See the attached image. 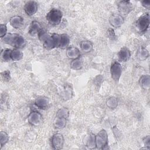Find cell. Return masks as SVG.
I'll use <instances>...</instances> for the list:
<instances>
[{
    "label": "cell",
    "instance_id": "6da1fadb",
    "mask_svg": "<svg viewBox=\"0 0 150 150\" xmlns=\"http://www.w3.org/2000/svg\"><path fill=\"white\" fill-rule=\"evenodd\" d=\"M2 40L4 43L9 45L18 49L23 48L26 44L25 38L16 33H7L2 38Z\"/></svg>",
    "mask_w": 150,
    "mask_h": 150
},
{
    "label": "cell",
    "instance_id": "7a4b0ae2",
    "mask_svg": "<svg viewBox=\"0 0 150 150\" xmlns=\"http://www.w3.org/2000/svg\"><path fill=\"white\" fill-rule=\"evenodd\" d=\"M69 115V110L66 107H62L56 112L54 120V126L57 129H63L66 127L67 120Z\"/></svg>",
    "mask_w": 150,
    "mask_h": 150
},
{
    "label": "cell",
    "instance_id": "3957f363",
    "mask_svg": "<svg viewBox=\"0 0 150 150\" xmlns=\"http://www.w3.org/2000/svg\"><path fill=\"white\" fill-rule=\"evenodd\" d=\"M63 17L62 12L57 8H52L46 14V18L49 24L53 26L60 23Z\"/></svg>",
    "mask_w": 150,
    "mask_h": 150
},
{
    "label": "cell",
    "instance_id": "277c9868",
    "mask_svg": "<svg viewBox=\"0 0 150 150\" xmlns=\"http://www.w3.org/2000/svg\"><path fill=\"white\" fill-rule=\"evenodd\" d=\"M38 36L46 49L50 50L56 47V43L52 35H48L43 29L39 33Z\"/></svg>",
    "mask_w": 150,
    "mask_h": 150
},
{
    "label": "cell",
    "instance_id": "5b68a950",
    "mask_svg": "<svg viewBox=\"0 0 150 150\" xmlns=\"http://www.w3.org/2000/svg\"><path fill=\"white\" fill-rule=\"evenodd\" d=\"M108 137L107 131L103 129L96 135V148L99 149H108Z\"/></svg>",
    "mask_w": 150,
    "mask_h": 150
},
{
    "label": "cell",
    "instance_id": "8992f818",
    "mask_svg": "<svg viewBox=\"0 0 150 150\" xmlns=\"http://www.w3.org/2000/svg\"><path fill=\"white\" fill-rule=\"evenodd\" d=\"M149 15L148 13H145L142 15L136 21L135 26L137 31L139 33L145 32L149 26Z\"/></svg>",
    "mask_w": 150,
    "mask_h": 150
},
{
    "label": "cell",
    "instance_id": "52a82bcc",
    "mask_svg": "<svg viewBox=\"0 0 150 150\" xmlns=\"http://www.w3.org/2000/svg\"><path fill=\"white\" fill-rule=\"evenodd\" d=\"M52 36L54 40L56 47L62 49H67L70 43V37L66 33H62L61 35L57 33H53Z\"/></svg>",
    "mask_w": 150,
    "mask_h": 150
},
{
    "label": "cell",
    "instance_id": "ba28073f",
    "mask_svg": "<svg viewBox=\"0 0 150 150\" xmlns=\"http://www.w3.org/2000/svg\"><path fill=\"white\" fill-rule=\"evenodd\" d=\"M117 8L119 14L125 16L129 14L133 9V5L129 1H120L117 3Z\"/></svg>",
    "mask_w": 150,
    "mask_h": 150
},
{
    "label": "cell",
    "instance_id": "9c48e42d",
    "mask_svg": "<svg viewBox=\"0 0 150 150\" xmlns=\"http://www.w3.org/2000/svg\"><path fill=\"white\" fill-rule=\"evenodd\" d=\"M122 71V67L120 62L115 61L114 62L110 67V74L112 79L118 82L121 76Z\"/></svg>",
    "mask_w": 150,
    "mask_h": 150
},
{
    "label": "cell",
    "instance_id": "30bf717a",
    "mask_svg": "<svg viewBox=\"0 0 150 150\" xmlns=\"http://www.w3.org/2000/svg\"><path fill=\"white\" fill-rule=\"evenodd\" d=\"M27 121L31 125L37 127L42 122V115L38 111H31L27 117Z\"/></svg>",
    "mask_w": 150,
    "mask_h": 150
},
{
    "label": "cell",
    "instance_id": "8fae6325",
    "mask_svg": "<svg viewBox=\"0 0 150 150\" xmlns=\"http://www.w3.org/2000/svg\"><path fill=\"white\" fill-rule=\"evenodd\" d=\"M64 137L62 134L56 133L54 134L51 139V144L53 149H61L64 145Z\"/></svg>",
    "mask_w": 150,
    "mask_h": 150
},
{
    "label": "cell",
    "instance_id": "7c38bea8",
    "mask_svg": "<svg viewBox=\"0 0 150 150\" xmlns=\"http://www.w3.org/2000/svg\"><path fill=\"white\" fill-rule=\"evenodd\" d=\"M108 22L113 28H118L123 25L124 19L123 16L119 13H113L110 16Z\"/></svg>",
    "mask_w": 150,
    "mask_h": 150
},
{
    "label": "cell",
    "instance_id": "4fadbf2b",
    "mask_svg": "<svg viewBox=\"0 0 150 150\" xmlns=\"http://www.w3.org/2000/svg\"><path fill=\"white\" fill-rule=\"evenodd\" d=\"M38 4L36 1H29L26 2L23 9L26 14L28 16H33L38 11Z\"/></svg>",
    "mask_w": 150,
    "mask_h": 150
},
{
    "label": "cell",
    "instance_id": "5bb4252c",
    "mask_svg": "<svg viewBox=\"0 0 150 150\" xmlns=\"http://www.w3.org/2000/svg\"><path fill=\"white\" fill-rule=\"evenodd\" d=\"M66 56L72 60H74V59H79L80 56V52L79 50V49L74 46H69L67 49H66Z\"/></svg>",
    "mask_w": 150,
    "mask_h": 150
},
{
    "label": "cell",
    "instance_id": "9a60e30c",
    "mask_svg": "<svg viewBox=\"0 0 150 150\" xmlns=\"http://www.w3.org/2000/svg\"><path fill=\"white\" fill-rule=\"evenodd\" d=\"M49 99L46 97H39L35 100V105L41 110H46L49 107Z\"/></svg>",
    "mask_w": 150,
    "mask_h": 150
},
{
    "label": "cell",
    "instance_id": "2e32d148",
    "mask_svg": "<svg viewBox=\"0 0 150 150\" xmlns=\"http://www.w3.org/2000/svg\"><path fill=\"white\" fill-rule=\"evenodd\" d=\"M118 57L120 62H126L131 57V52L127 47H123L118 52Z\"/></svg>",
    "mask_w": 150,
    "mask_h": 150
},
{
    "label": "cell",
    "instance_id": "e0dca14e",
    "mask_svg": "<svg viewBox=\"0 0 150 150\" xmlns=\"http://www.w3.org/2000/svg\"><path fill=\"white\" fill-rule=\"evenodd\" d=\"M9 23L11 26L16 29H20L23 25V19L19 15H14L9 19Z\"/></svg>",
    "mask_w": 150,
    "mask_h": 150
},
{
    "label": "cell",
    "instance_id": "ac0fdd59",
    "mask_svg": "<svg viewBox=\"0 0 150 150\" xmlns=\"http://www.w3.org/2000/svg\"><path fill=\"white\" fill-rule=\"evenodd\" d=\"M42 29V26L39 22L36 21H33L29 25L28 32L31 36H35L36 35H38Z\"/></svg>",
    "mask_w": 150,
    "mask_h": 150
},
{
    "label": "cell",
    "instance_id": "d6986e66",
    "mask_svg": "<svg viewBox=\"0 0 150 150\" xmlns=\"http://www.w3.org/2000/svg\"><path fill=\"white\" fill-rule=\"evenodd\" d=\"M139 84L140 86L144 90H148L150 88V76L149 74L142 75L139 80Z\"/></svg>",
    "mask_w": 150,
    "mask_h": 150
},
{
    "label": "cell",
    "instance_id": "ffe728a7",
    "mask_svg": "<svg viewBox=\"0 0 150 150\" xmlns=\"http://www.w3.org/2000/svg\"><path fill=\"white\" fill-rule=\"evenodd\" d=\"M149 57V52L148 50L144 47H140L137 52V57L140 61L145 60Z\"/></svg>",
    "mask_w": 150,
    "mask_h": 150
},
{
    "label": "cell",
    "instance_id": "44dd1931",
    "mask_svg": "<svg viewBox=\"0 0 150 150\" xmlns=\"http://www.w3.org/2000/svg\"><path fill=\"white\" fill-rule=\"evenodd\" d=\"M80 46L81 50L84 53H89L91 52L93 49V43L91 41L87 40L81 41L80 44Z\"/></svg>",
    "mask_w": 150,
    "mask_h": 150
},
{
    "label": "cell",
    "instance_id": "7402d4cb",
    "mask_svg": "<svg viewBox=\"0 0 150 150\" xmlns=\"http://www.w3.org/2000/svg\"><path fill=\"white\" fill-rule=\"evenodd\" d=\"M86 145L88 149H94L96 148V135L93 134H90L86 139Z\"/></svg>",
    "mask_w": 150,
    "mask_h": 150
},
{
    "label": "cell",
    "instance_id": "603a6c76",
    "mask_svg": "<svg viewBox=\"0 0 150 150\" xmlns=\"http://www.w3.org/2000/svg\"><path fill=\"white\" fill-rule=\"evenodd\" d=\"M23 53L18 49L12 50L11 52V60L13 61H19L23 58Z\"/></svg>",
    "mask_w": 150,
    "mask_h": 150
},
{
    "label": "cell",
    "instance_id": "cb8c5ba5",
    "mask_svg": "<svg viewBox=\"0 0 150 150\" xmlns=\"http://www.w3.org/2000/svg\"><path fill=\"white\" fill-rule=\"evenodd\" d=\"M12 50L9 49H5L2 50L1 53V59L4 62H8L11 60Z\"/></svg>",
    "mask_w": 150,
    "mask_h": 150
},
{
    "label": "cell",
    "instance_id": "d4e9b609",
    "mask_svg": "<svg viewBox=\"0 0 150 150\" xmlns=\"http://www.w3.org/2000/svg\"><path fill=\"white\" fill-rule=\"evenodd\" d=\"M106 105L108 108L111 109L115 108L118 105L117 98L115 97H109L106 101Z\"/></svg>",
    "mask_w": 150,
    "mask_h": 150
},
{
    "label": "cell",
    "instance_id": "484cf974",
    "mask_svg": "<svg viewBox=\"0 0 150 150\" xmlns=\"http://www.w3.org/2000/svg\"><path fill=\"white\" fill-rule=\"evenodd\" d=\"M83 67V63L79 59L72 60L70 63V67L75 70H79Z\"/></svg>",
    "mask_w": 150,
    "mask_h": 150
},
{
    "label": "cell",
    "instance_id": "4316f807",
    "mask_svg": "<svg viewBox=\"0 0 150 150\" xmlns=\"http://www.w3.org/2000/svg\"><path fill=\"white\" fill-rule=\"evenodd\" d=\"M9 139V137L6 132L2 131H1V133H0V145H1L0 149H1L2 146L4 145H5L8 142Z\"/></svg>",
    "mask_w": 150,
    "mask_h": 150
},
{
    "label": "cell",
    "instance_id": "83f0119b",
    "mask_svg": "<svg viewBox=\"0 0 150 150\" xmlns=\"http://www.w3.org/2000/svg\"><path fill=\"white\" fill-rule=\"evenodd\" d=\"M62 94H63V97L64 100H68L71 98L73 94V91L70 87L66 86V87H64L62 92Z\"/></svg>",
    "mask_w": 150,
    "mask_h": 150
},
{
    "label": "cell",
    "instance_id": "f1b7e54d",
    "mask_svg": "<svg viewBox=\"0 0 150 150\" xmlns=\"http://www.w3.org/2000/svg\"><path fill=\"white\" fill-rule=\"evenodd\" d=\"M1 76L2 79L5 81H8L11 79V73L8 70L2 71L1 73Z\"/></svg>",
    "mask_w": 150,
    "mask_h": 150
},
{
    "label": "cell",
    "instance_id": "f546056e",
    "mask_svg": "<svg viewBox=\"0 0 150 150\" xmlns=\"http://www.w3.org/2000/svg\"><path fill=\"white\" fill-rule=\"evenodd\" d=\"M7 34V26L6 24L1 23L0 25V37L4 38Z\"/></svg>",
    "mask_w": 150,
    "mask_h": 150
},
{
    "label": "cell",
    "instance_id": "4dcf8cb0",
    "mask_svg": "<svg viewBox=\"0 0 150 150\" xmlns=\"http://www.w3.org/2000/svg\"><path fill=\"white\" fill-rule=\"evenodd\" d=\"M143 142L145 146V149H149L150 148V137H149V135H147L144 138Z\"/></svg>",
    "mask_w": 150,
    "mask_h": 150
},
{
    "label": "cell",
    "instance_id": "1f68e13d",
    "mask_svg": "<svg viewBox=\"0 0 150 150\" xmlns=\"http://www.w3.org/2000/svg\"><path fill=\"white\" fill-rule=\"evenodd\" d=\"M142 5L146 9H149L150 8V1L147 0V1H143L141 2Z\"/></svg>",
    "mask_w": 150,
    "mask_h": 150
},
{
    "label": "cell",
    "instance_id": "d6a6232c",
    "mask_svg": "<svg viewBox=\"0 0 150 150\" xmlns=\"http://www.w3.org/2000/svg\"><path fill=\"white\" fill-rule=\"evenodd\" d=\"M108 33L110 38H114L115 37V33H114V30L112 29H109L108 30Z\"/></svg>",
    "mask_w": 150,
    "mask_h": 150
}]
</instances>
